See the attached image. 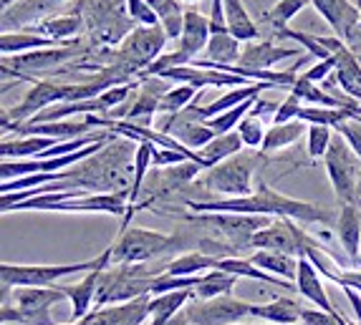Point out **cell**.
<instances>
[{"label": "cell", "mask_w": 361, "mask_h": 325, "mask_svg": "<svg viewBox=\"0 0 361 325\" xmlns=\"http://www.w3.org/2000/svg\"><path fill=\"white\" fill-rule=\"evenodd\" d=\"M268 89H278V86L273 84H250V86H240V89H233L228 91V94H223L220 98H215L212 103H207V106H197V116L202 121L207 119H215V116L225 114V111H230V108L240 106V103L250 101V98H258L263 91Z\"/></svg>", "instance_id": "cell-24"}, {"label": "cell", "mask_w": 361, "mask_h": 325, "mask_svg": "<svg viewBox=\"0 0 361 325\" xmlns=\"http://www.w3.org/2000/svg\"><path fill=\"white\" fill-rule=\"evenodd\" d=\"M91 46H86L81 38H73L68 43H61L54 49H41L30 51V53L20 56H3V76H16L23 81H36L38 73H61L63 68H68V63H76L78 56L89 53Z\"/></svg>", "instance_id": "cell-5"}, {"label": "cell", "mask_w": 361, "mask_h": 325, "mask_svg": "<svg viewBox=\"0 0 361 325\" xmlns=\"http://www.w3.org/2000/svg\"><path fill=\"white\" fill-rule=\"evenodd\" d=\"M255 106H258V103H255ZM235 132L240 134L245 149H260V146H263V141H265V134H268V129H265L260 114L253 108V111H250V114L240 121V127L235 129Z\"/></svg>", "instance_id": "cell-40"}, {"label": "cell", "mask_w": 361, "mask_h": 325, "mask_svg": "<svg viewBox=\"0 0 361 325\" xmlns=\"http://www.w3.org/2000/svg\"><path fill=\"white\" fill-rule=\"evenodd\" d=\"M306 6H311V0H278V3H273V6L260 15V23L271 25L278 33V30L288 28L290 20H293Z\"/></svg>", "instance_id": "cell-37"}, {"label": "cell", "mask_w": 361, "mask_h": 325, "mask_svg": "<svg viewBox=\"0 0 361 325\" xmlns=\"http://www.w3.org/2000/svg\"><path fill=\"white\" fill-rule=\"evenodd\" d=\"M187 219L195 224H210L215 229L217 240H223L228 247H233L238 257H240L243 250L253 247L255 232L271 224V217L255 215H190Z\"/></svg>", "instance_id": "cell-10"}, {"label": "cell", "mask_w": 361, "mask_h": 325, "mask_svg": "<svg viewBox=\"0 0 361 325\" xmlns=\"http://www.w3.org/2000/svg\"><path fill=\"white\" fill-rule=\"evenodd\" d=\"M192 290H180V293H164V295L149 298V325H169L177 315L192 300Z\"/></svg>", "instance_id": "cell-25"}, {"label": "cell", "mask_w": 361, "mask_h": 325, "mask_svg": "<svg viewBox=\"0 0 361 325\" xmlns=\"http://www.w3.org/2000/svg\"><path fill=\"white\" fill-rule=\"evenodd\" d=\"M253 313V302L235 295H220L212 300H190L182 318L190 325H235Z\"/></svg>", "instance_id": "cell-11"}, {"label": "cell", "mask_w": 361, "mask_h": 325, "mask_svg": "<svg viewBox=\"0 0 361 325\" xmlns=\"http://www.w3.org/2000/svg\"><path fill=\"white\" fill-rule=\"evenodd\" d=\"M139 141L127 139L116 141V136L99 154L86 162L66 169V181L73 189H94V194H129L134 181V157Z\"/></svg>", "instance_id": "cell-2"}, {"label": "cell", "mask_w": 361, "mask_h": 325, "mask_svg": "<svg viewBox=\"0 0 361 325\" xmlns=\"http://www.w3.org/2000/svg\"><path fill=\"white\" fill-rule=\"evenodd\" d=\"M334 58H336L334 79H336L341 94L361 106V60L351 53V49L343 41L336 49V53H334Z\"/></svg>", "instance_id": "cell-19"}, {"label": "cell", "mask_w": 361, "mask_h": 325, "mask_svg": "<svg viewBox=\"0 0 361 325\" xmlns=\"http://www.w3.org/2000/svg\"><path fill=\"white\" fill-rule=\"evenodd\" d=\"M278 38H290L295 41L301 49L308 51V56H313L316 60H329L334 58L336 49L341 46V38L338 36H313V33H303V30H293V28H283L276 33Z\"/></svg>", "instance_id": "cell-26"}, {"label": "cell", "mask_w": 361, "mask_h": 325, "mask_svg": "<svg viewBox=\"0 0 361 325\" xmlns=\"http://www.w3.org/2000/svg\"><path fill=\"white\" fill-rule=\"evenodd\" d=\"M177 247H187L185 237L164 235L157 229L132 224V227L121 229V235L109 250H111V265H147L149 260L162 257Z\"/></svg>", "instance_id": "cell-3"}, {"label": "cell", "mask_w": 361, "mask_h": 325, "mask_svg": "<svg viewBox=\"0 0 361 325\" xmlns=\"http://www.w3.org/2000/svg\"><path fill=\"white\" fill-rule=\"evenodd\" d=\"M223 257H212V255L200 253V250H190L182 257H175L164 262V272L167 275H205L210 270H217Z\"/></svg>", "instance_id": "cell-33"}, {"label": "cell", "mask_w": 361, "mask_h": 325, "mask_svg": "<svg viewBox=\"0 0 361 325\" xmlns=\"http://www.w3.org/2000/svg\"><path fill=\"white\" fill-rule=\"evenodd\" d=\"M334 71H336V58H329V60H316L308 71H303V76H306L311 84H324L329 76H334Z\"/></svg>", "instance_id": "cell-45"}, {"label": "cell", "mask_w": 361, "mask_h": 325, "mask_svg": "<svg viewBox=\"0 0 361 325\" xmlns=\"http://www.w3.org/2000/svg\"><path fill=\"white\" fill-rule=\"evenodd\" d=\"M68 325H73V323H68Z\"/></svg>", "instance_id": "cell-52"}, {"label": "cell", "mask_w": 361, "mask_h": 325, "mask_svg": "<svg viewBox=\"0 0 361 325\" xmlns=\"http://www.w3.org/2000/svg\"><path fill=\"white\" fill-rule=\"evenodd\" d=\"M243 56V43L233 33H215L205 49V58L212 66H238Z\"/></svg>", "instance_id": "cell-31"}, {"label": "cell", "mask_w": 361, "mask_h": 325, "mask_svg": "<svg viewBox=\"0 0 361 325\" xmlns=\"http://www.w3.org/2000/svg\"><path fill=\"white\" fill-rule=\"evenodd\" d=\"M63 3H73V0H23L18 6L3 11V30H11L13 25H25L38 23V20L54 15L56 8H61Z\"/></svg>", "instance_id": "cell-21"}, {"label": "cell", "mask_w": 361, "mask_h": 325, "mask_svg": "<svg viewBox=\"0 0 361 325\" xmlns=\"http://www.w3.org/2000/svg\"><path fill=\"white\" fill-rule=\"evenodd\" d=\"M338 134H341L343 139H346V144L354 149V154L361 159V116H356V119H349L343 121L341 127L336 129Z\"/></svg>", "instance_id": "cell-43"}, {"label": "cell", "mask_w": 361, "mask_h": 325, "mask_svg": "<svg viewBox=\"0 0 361 325\" xmlns=\"http://www.w3.org/2000/svg\"><path fill=\"white\" fill-rule=\"evenodd\" d=\"M195 96H200V91L195 89V86H187V84L172 86V89L162 96V101H159V114H167V116L182 114L185 108H190V103L195 101Z\"/></svg>", "instance_id": "cell-38"}, {"label": "cell", "mask_w": 361, "mask_h": 325, "mask_svg": "<svg viewBox=\"0 0 361 325\" xmlns=\"http://www.w3.org/2000/svg\"><path fill=\"white\" fill-rule=\"evenodd\" d=\"M303 108V101L293 94L283 98V101L276 106V114H273V124H286V121H293L298 116V111Z\"/></svg>", "instance_id": "cell-42"}, {"label": "cell", "mask_w": 361, "mask_h": 325, "mask_svg": "<svg viewBox=\"0 0 361 325\" xmlns=\"http://www.w3.org/2000/svg\"><path fill=\"white\" fill-rule=\"evenodd\" d=\"M336 237L351 265L359 262L361 255V210L359 205H341L336 219Z\"/></svg>", "instance_id": "cell-20"}, {"label": "cell", "mask_w": 361, "mask_h": 325, "mask_svg": "<svg viewBox=\"0 0 361 325\" xmlns=\"http://www.w3.org/2000/svg\"><path fill=\"white\" fill-rule=\"evenodd\" d=\"M326 174L331 179V187L341 205H356L359 202V179H361V159L354 154L346 139L336 134L324 157Z\"/></svg>", "instance_id": "cell-9"}, {"label": "cell", "mask_w": 361, "mask_h": 325, "mask_svg": "<svg viewBox=\"0 0 361 325\" xmlns=\"http://www.w3.org/2000/svg\"><path fill=\"white\" fill-rule=\"evenodd\" d=\"M61 144L59 139L51 136H18V139H3L0 144V157L3 159H36L43 151H49L51 146Z\"/></svg>", "instance_id": "cell-27"}, {"label": "cell", "mask_w": 361, "mask_h": 325, "mask_svg": "<svg viewBox=\"0 0 361 325\" xmlns=\"http://www.w3.org/2000/svg\"><path fill=\"white\" fill-rule=\"evenodd\" d=\"M359 199H361V179H359Z\"/></svg>", "instance_id": "cell-50"}, {"label": "cell", "mask_w": 361, "mask_h": 325, "mask_svg": "<svg viewBox=\"0 0 361 325\" xmlns=\"http://www.w3.org/2000/svg\"><path fill=\"white\" fill-rule=\"evenodd\" d=\"M182 6H195V3H200V0H180Z\"/></svg>", "instance_id": "cell-47"}, {"label": "cell", "mask_w": 361, "mask_h": 325, "mask_svg": "<svg viewBox=\"0 0 361 325\" xmlns=\"http://www.w3.org/2000/svg\"><path fill=\"white\" fill-rule=\"evenodd\" d=\"M308 157L311 159H324L329 146L334 141V134L329 127H308Z\"/></svg>", "instance_id": "cell-41"}, {"label": "cell", "mask_w": 361, "mask_h": 325, "mask_svg": "<svg viewBox=\"0 0 361 325\" xmlns=\"http://www.w3.org/2000/svg\"><path fill=\"white\" fill-rule=\"evenodd\" d=\"M293 56H298V49L276 46L273 41H250L243 46V56L238 60V66L247 68V71H271L276 63L293 58Z\"/></svg>", "instance_id": "cell-15"}, {"label": "cell", "mask_w": 361, "mask_h": 325, "mask_svg": "<svg viewBox=\"0 0 361 325\" xmlns=\"http://www.w3.org/2000/svg\"><path fill=\"white\" fill-rule=\"evenodd\" d=\"M240 277L233 275V272H223V270H210L202 275L200 285L192 290V300H212V298H220V295H230L235 290Z\"/></svg>", "instance_id": "cell-35"}, {"label": "cell", "mask_w": 361, "mask_h": 325, "mask_svg": "<svg viewBox=\"0 0 361 325\" xmlns=\"http://www.w3.org/2000/svg\"><path fill=\"white\" fill-rule=\"evenodd\" d=\"M147 6L157 13L169 41H180L182 28H185V13L180 0H147Z\"/></svg>", "instance_id": "cell-34"}, {"label": "cell", "mask_w": 361, "mask_h": 325, "mask_svg": "<svg viewBox=\"0 0 361 325\" xmlns=\"http://www.w3.org/2000/svg\"><path fill=\"white\" fill-rule=\"evenodd\" d=\"M106 267H97V270L86 272L76 285H61V290L66 293L68 302H71V318L73 323L84 320L91 313V307H97V293H99V280Z\"/></svg>", "instance_id": "cell-17"}, {"label": "cell", "mask_w": 361, "mask_h": 325, "mask_svg": "<svg viewBox=\"0 0 361 325\" xmlns=\"http://www.w3.org/2000/svg\"><path fill=\"white\" fill-rule=\"evenodd\" d=\"M243 149H245V144H243L240 134L230 132V134H223V136L212 139L210 144L200 151V157H202V162L212 169V167H217L220 162H228L230 157H238Z\"/></svg>", "instance_id": "cell-36"}, {"label": "cell", "mask_w": 361, "mask_h": 325, "mask_svg": "<svg viewBox=\"0 0 361 325\" xmlns=\"http://www.w3.org/2000/svg\"><path fill=\"white\" fill-rule=\"evenodd\" d=\"M111 265V250H104L99 257L84 260V262H66V265H13V262H3L0 265V280L3 288H51L56 280L73 272H91L97 267Z\"/></svg>", "instance_id": "cell-7"}, {"label": "cell", "mask_w": 361, "mask_h": 325, "mask_svg": "<svg viewBox=\"0 0 361 325\" xmlns=\"http://www.w3.org/2000/svg\"><path fill=\"white\" fill-rule=\"evenodd\" d=\"M187 207L197 215H255V217H276V219H295L306 224H334L338 215L324 205H313L303 199L286 197L276 192L268 181L258 179V187L250 197L235 199H190Z\"/></svg>", "instance_id": "cell-1"}, {"label": "cell", "mask_w": 361, "mask_h": 325, "mask_svg": "<svg viewBox=\"0 0 361 325\" xmlns=\"http://www.w3.org/2000/svg\"><path fill=\"white\" fill-rule=\"evenodd\" d=\"M54 46H61V43L38 36L33 30H3V36H0V51H3V56H20V53H30V51L54 49Z\"/></svg>", "instance_id": "cell-30"}, {"label": "cell", "mask_w": 361, "mask_h": 325, "mask_svg": "<svg viewBox=\"0 0 361 325\" xmlns=\"http://www.w3.org/2000/svg\"><path fill=\"white\" fill-rule=\"evenodd\" d=\"M159 275L162 272L147 265H109L99 280L97 310L109 305H124V302L152 295V283Z\"/></svg>", "instance_id": "cell-4"}, {"label": "cell", "mask_w": 361, "mask_h": 325, "mask_svg": "<svg viewBox=\"0 0 361 325\" xmlns=\"http://www.w3.org/2000/svg\"><path fill=\"white\" fill-rule=\"evenodd\" d=\"M295 290L301 293L306 300H311L313 305L324 310V313L338 315V310L334 307L331 298L326 293L324 280H321V272L313 267V262L308 257H298V275H295Z\"/></svg>", "instance_id": "cell-18"}, {"label": "cell", "mask_w": 361, "mask_h": 325, "mask_svg": "<svg viewBox=\"0 0 361 325\" xmlns=\"http://www.w3.org/2000/svg\"><path fill=\"white\" fill-rule=\"evenodd\" d=\"M247 260H250L255 267L281 277L286 283L295 280V275H298V257H293V255L273 253V250H255L253 255H247Z\"/></svg>", "instance_id": "cell-29"}, {"label": "cell", "mask_w": 361, "mask_h": 325, "mask_svg": "<svg viewBox=\"0 0 361 325\" xmlns=\"http://www.w3.org/2000/svg\"><path fill=\"white\" fill-rule=\"evenodd\" d=\"M311 6L319 11L321 18L331 25L334 33L343 43L361 25V6H354L351 0H311Z\"/></svg>", "instance_id": "cell-14"}, {"label": "cell", "mask_w": 361, "mask_h": 325, "mask_svg": "<svg viewBox=\"0 0 361 325\" xmlns=\"http://www.w3.org/2000/svg\"><path fill=\"white\" fill-rule=\"evenodd\" d=\"M235 325H273V323H235Z\"/></svg>", "instance_id": "cell-48"}, {"label": "cell", "mask_w": 361, "mask_h": 325, "mask_svg": "<svg viewBox=\"0 0 361 325\" xmlns=\"http://www.w3.org/2000/svg\"><path fill=\"white\" fill-rule=\"evenodd\" d=\"M91 124L89 119L84 121H51V124H20V127H11V129H3V134H18V136H51V139H59V141H71V139H81V136H89L91 132Z\"/></svg>", "instance_id": "cell-16"}, {"label": "cell", "mask_w": 361, "mask_h": 325, "mask_svg": "<svg viewBox=\"0 0 361 325\" xmlns=\"http://www.w3.org/2000/svg\"><path fill=\"white\" fill-rule=\"evenodd\" d=\"M263 151H240L238 157H230L228 162H220L217 167L202 172L197 179V187L207 189L210 194H223V199L250 197L255 192L253 174L260 164Z\"/></svg>", "instance_id": "cell-6"}, {"label": "cell", "mask_w": 361, "mask_h": 325, "mask_svg": "<svg viewBox=\"0 0 361 325\" xmlns=\"http://www.w3.org/2000/svg\"><path fill=\"white\" fill-rule=\"evenodd\" d=\"M68 300L66 293L59 288H13V305L3 302L0 320L18 325H56L51 318V305Z\"/></svg>", "instance_id": "cell-8"}, {"label": "cell", "mask_w": 361, "mask_h": 325, "mask_svg": "<svg viewBox=\"0 0 361 325\" xmlns=\"http://www.w3.org/2000/svg\"><path fill=\"white\" fill-rule=\"evenodd\" d=\"M159 79L164 81H175L177 86L187 84V86H195L197 91L202 89H210V86H233V89H240V86H250V84H258V81H247L243 76H235V73H225V71H215V68H200L195 63L190 66H175V68H167V71L159 73Z\"/></svg>", "instance_id": "cell-12"}, {"label": "cell", "mask_w": 361, "mask_h": 325, "mask_svg": "<svg viewBox=\"0 0 361 325\" xmlns=\"http://www.w3.org/2000/svg\"><path fill=\"white\" fill-rule=\"evenodd\" d=\"M84 28H86L84 18L76 15V13H54L49 18L28 25L25 30H33L38 36L51 38V41H56V43H68V41H73V38H78V33Z\"/></svg>", "instance_id": "cell-22"}, {"label": "cell", "mask_w": 361, "mask_h": 325, "mask_svg": "<svg viewBox=\"0 0 361 325\" xmlns=\"http://www.w3.org/2000/svg\"><path fill=\"white\" fill-rule=\"evenodd\" d=\"M255 103H258V98H250V101H245V103H240V106L230 108V111H225V114L215 116V119H207V127H210L212 132L217 134V136H223V134L235 132V129L240 127V121L245 119V116L255 108Z\"/></svg>", "instance_id": "cell-39"}, {"label": "cell", "mask_w": 361, "mask_h": 325, "mask_svg": "<svg viewBox=\"0 0 361 325\" xmlns=\"http://www.w3.org/2000/svg\"><path fill=\"white\" fill-rule=\"evenodd\" d=\"M356 205H359V210H361V199H359V202H356Z\"/></svg>", "instance_id": "cell-51"}, {"label": "cell", "mask_w": 361, "mask_h": 325, "mask_svg": "<svg viewBox=\"0 0 361 325\" xmlns=\"http://www.w3.org/2000/svg\"><path fill=\"white\" fill-rule=\"evenodd\" d=\"M356 270H361V255H359V262H356Z\"/></svg>", "instance_id": "cell-49"}, {"label": "cell", "mask_w": 361, "mask_h": 325, "mask_svg": "<svg viewBox=\"0 0 361 325\" xmlns=\"http://www.w3.org/2000/svg\"><path fill=\"white\" fill-rule=\"evenodd\" d=\"M301 310L303 307L298 305L290 298H276L271 302H253V318L263 320V323H273V325H298L301 320Z\"/></svg>", "instance_id": "cell-28"}, {"label": "cell", "mask_w": 361, "mask_h": 325, "mask_svg": "<svg viewBox=\"0 0 361 325\" xmlns=\"http://www.w3.org/2000/svg\"><path fill=\"white\" fill-rule=\"evenodd\" d=\"M18 3H23V0H3V11H8V8L18 6Z\"/></svg>", "instance_id": "cell-46"}, {"label": "cell", "mask_w": 361, "mask_h": 325, "mask_svg": "<svg viewBox=\"0 0 361 325\" xmlns=\"http://www.w3.org/2000/svg\"><path fill=\"white\" fill-rule=\"evenodd\" d=\"M298 325H341V313L331 315L319 310V307H303Z\"/></svg>", "instance_id": "cell-44"}, {"label": "cell", "mask_w": 361, "mask_h": 325, "mask_svg": "<svg viewBox=\"0 0 361 325\" xmlns=\"http://www.w3.org/2000/svg\"><path fill=\"white\" fill-rule=\"evenodd\" d=\"M301 229L295 219H273L253 237V250H273L301 257Z\"/></svg>", "instance_id": "cell-13"}, {"label": "cell", "mask_w": 361, "mask_h": 325, "mask_svg": "<svg viewBox=\"0 0 361 325\" xmlns=\"http://www.w3.org/2000/svg\"><path fill=\"white\" fill-rule=\"evenodd\" d=\"M68 13L81 15L86 30L91 33L94 28L106 23L109 18L127 13V0H73V6Z\"/></svg>", "instance_id": "cell-23"}, {"label": "cell", "mask_w": 361, "mask_h": 325, "mask_svg": "<svg viewBox=\"0 0 361 325\" xmlns=\"http://www.w3.org/2000/svg\"><path fill=\"white\" fill-rule=\"evenodd\" d=\"M303 134H308L306 121L293 119V121H286V124H273V127L268 129V134H265V141H263V146H260V151H263L265 157H268V154H276V151L295 144Z\"/></svg>", "instance_id": "cell-32"}]
</instances>
